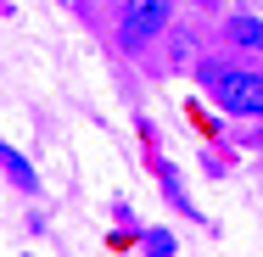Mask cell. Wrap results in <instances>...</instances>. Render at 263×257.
Instances as JSON below:
<instances>
[{
    "label": "cell",
    "instance_id": "6da1fadb",
    "mask_svg": "<svg viewBox=\"0 0 263 257\" xmlns=\"http://www.w3.org/2000/svg\"><path fill=\"white\" fill-rule=\"evenodd\" d=\"M202 78H208L213 101L224 112H241V117L263 112V73H252V67H208Z\"/></svg>",
    "mask_w": 263,
    "mask_h": 257
},
{
    "label": "cell",
    "instance_id": "7a4b0ae2",
    "mask_svg": "<svg viewBox=\"0 0 263 257\" xmlns=\"http://www.w3.org/2000/svg\"><path fill=\"white\" fill-rule=\"evenodd\" d=\"M168 6H174V0H123L118 39H123L129 51H140L152 34H162V28H168Z\"/></svg>",
    "mask_w": 263,
    "mask_h": 257
},
{
    "label": "cell",
    "instance_id": "3957f363",
    "mask_svg": "<svg viewBox=\"0 0 263 257\" xmlns=\"http://www.w3.org/2000/svg\"><path fill=\"white\" fill-rule=\"evenodd\" d=\"M0 168H6V173H11V179H17V190H34V168H28V162H23V156L11 151V146H6V140H0Z\"/></svg>",
    "mask_w": 263,
    "mask_h": 257
},
{
    "label": "cell",
    "instance_id": "277c9868",
    "mask_svg": "<svg viewBox=\"0 0 263 257\" xmlns=\"http://www.w3.org/2000/svg\"><path fill=\"white\" fill-rule=\"evenodd\" d=\"M230 39H235V45H258V51H263V23L235 17V23H230Z\"/></svg>",
    "mask_w": 263,
    "mask_h": 257
},
{
    "label": "cell",
    "instance_id": "5b68a950",
    "mask_svg": "<svg viewBox=\"0 0 263 257\" xmlns=\"http://www.w3.org/2000/svg\"><path fill=\"white\" fill-rule=\"evenodd\" d=\"M146 252L152 257H174V235H168V229H146Z\"/></svg>",
    "mask_w": 263,
    "mask_h": 257
}]
</instances>
